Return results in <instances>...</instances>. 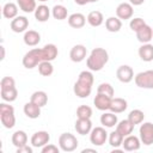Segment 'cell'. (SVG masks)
<instances>
[{
	"mask_svg": "<svg viewBox=\"0 0 153 153\" xmlns=\"http://www.w3.org/2000/svg\"><path fill=\"white\" fill-rule=\"evenodd\" d=\"M94 78L92 74V71H82L80 72L78 80L75 81L73 86V91L76 97L79 98H87L92 92V85H93Z\"/></svg>",
	"mask_w": 153,
	"mask_h": 153,
	"instance_id": "cell-1",
	"label": "cell"
},
{
	"mask_svg": "<svg viewBox=\"0 0 153 153\" xmlns=\"http://www.w3.org/2000/svg\"><path fill=\"white\" fill-rule=\"evenodd\" d=\"M109 61V54L104 48H94L90 53L86 65L90 71L92 72H99L103 69V67L108 63Z\"/></svg>",
	"mask_w": 153,
	"mask_h": 153,
	"instance_id": "cell-2",
	"label": "cell"
},
{
	"mask_svg": "<svg viewBox=\"0 0 153 153\" xmlns=\"http://www.w3.org/2000/svg\"><path fill=\"white\" fill-rule=\"evenodd\" d=\"M42 61H47V56L43 48H33L29 50L23 57V66L27 69L37 67Z\"/></svg>",
	"mask_w": 153,
	"mask_h": 153,
	"instance_id": "cell-3",
	"label": "cell"
},
{
	"mask_svg": "<svg viewBox=\"0 0 153 153\" xmlns=\"http://www.w3.org/2000/svg\"><path fill=\"white\" fill-rule=\"evenodd\" d=\"M0 121L2 126L7 129H11L16 124V116H14V108L10 104L1 103L0 104Z\"/></svg>",
	"mask_w": 153,
	"mask_h": 153,
	"instance_id": "cell-4",
	"label": "cell"
},
{
	"mask_svg": "<svg viewBox=\"0 0 153 153\" xmlns=\"http://www.w3.org/2000/svg\"><path fill=\"white\" fill-rule=\"evenodd\" d=\"M78 139L71 133H62L59 137V147L63 152H73L78 148Z\"/></svg>",
	"mask_w": 153,
	"mask_h": 153,
	"instance_id": "cell-5",
	"label": "cell"
},
{
	"mask_svg": "<svg viewBox=\"0 0 153 153\" xmlns=\"http://www.w3.org/2000/svg\"><path fill=\"white\" fill-rule=\"evenodd\" d=\"M134 81L137 87L151 90L153 88V69L140 72L134 76Z\"/></svg>",
	"mask_w": 153,
	"mask_h": 153,
	"instance_id": "cell-6",
	"label": "cell"
},
{
	"mask_svg": "<svg viewBox=\"0 0 153 153\" xmlns=\"http://www.w3.org/2000/svg\"><path fill=\"white\" fill-rule=\"evenodd\" d=\"M141 143L149 146L153 143V123L152 122H143L139 129Z\"/></svg>",
	"mask_w": 153,
	"mask_h": 153,
	"instance_id": "cell-7",
	"label": "cell"
},
{
	"mask_svg": "<svg viewBox=\"0 0 153 153\" xmlns=\"http://www.w3.org/2000/svg\"><path fill=\"white\" fill-rule=\"evenodd\" d=\"M106 140H108V133H106L105 128H103V127L92 128V130L90 133V141L92 145L103 146Z\"/></svg>",
	"mask_w": 153,
	"mask_h": 153,
	"instance_id": "cell-8",
	"label": "cell"
},
{
	"mask_svg": "<svg viewBox=\"0 0 153 153\" xmlns=\"http://www.w3.org/2000/svg\"><path fill=\"white\" fill-rule=\"evenodd\" d=\"M49 140H50V135L48 131L45 130H39V131H36L33 133V135L31 136V145L32 147H36V148H42L44 147L45 145L49 143Z\"/></svg>",
	"mask_w": 153,
	"mask_h": 153,
	"instance_id": "cell-9",
	"label": "cell"
},
{
	"mask_svg": "<svg viewBox=\"0 0 153 153\" xmlns=\"http://www.w3.org/2000/svg\"><path fill=\"white\" fill-rule=\"evenodd\" d=\"M116 76H117V79H118L121 82L128 84V82H130V81L134 79V71H133V68H131L130 66H128V65H122V66H120V67L117 68V71H116Z\"/></svg>",
	"mask_w": 153,
	"mask_h": 153,
	"instance_id": "cell-10",
	"label": "cell"
},
{
	"mask_svg": "<svg viewBox=\"0 0 153 153\" xmlns=\"http://www.w3.org/2000/svg\"><path fill=\"white\" fill-rule=\"evenodd\" d=\"M133 13H134V10L130 2H121L116 7V17L120 18L121 20L130 19L133 17Z\"/></svg>",
	"mask_w": 153,
	"mask_h": 153,
	"instance_id": "cell-11",
	"label": "cell"
},
{
	"mask_svg": "<svg viewBox=\"0 0 153 153\" xmlns=\"http://www.w3.org/2000/svg\"><path fill=\"white\" fill-rule=\"evenodd\" d=\"M27 27H29V19L24 16H17L11 20V30L13 32L20 33L26 31Z\"/></svg>",
	"mask_w": 153,
	"mask_h": 153,
	"instance_id": "cell-12",
	"label": "cell"
},
{
	"mask_svg": "<svg viewBox=\"0 0 153 153\" xmlns=\"http://www.w3.org/2000/svg\"><path fill=\"white\" fill-rule=\"evenodd\" d=\"M86 55H87V49L82 44L74 45L69 51V57L73 62H81L82 60H85Z\"/></svg>",
	"mask_w": 153,
	"mask_h": 153,
	"instance_id": "cell-13",
	"label": "cell"
},
{
	"mask_svg": "<svg viewBox=\"0 0 153 153\" xmlns=\"http://www.w3.org/2000/svg\"><path fill=\"white\" fill-rule=\"evenodd\" d=\"M122 146H123V149L124 151H128V152H133V151H137L140 149V146H141V140L135 136V135H128L123 139V142H122Z\"/></svg>",
	"mask_w": 153,
	"mask_h": 153,
	"instance_id": "cell-14",
	"label": "cell"
},
{
	"mask_svg": "<svg viewBox=\"0 0 153 153\" xmlns=\"http://www.w3.org/2000/svg\"><path fill=\"white\" fill-rule=\"evenodd\" d=\"M111 97L103 94V93H97V96L93 99V104L94 106L100 110V111H106L110 109V104H111Z\"/></svg>",
	"mask_w": 153,
	"mask_h": 153,
	"instance_id": "cell-15",
	"label": "cell"
},
{
	"mask_svg": "<svg viewBox=\"0 0 153 153\" xmlns=\"http://www.w3.org/2000/svg\"><path fill=\"white\" fill-rule=\"evenodd\" d=\"M75 130L78 134L80 135H86L90 134L92 130V122L91 118H78L75 121V126H74Z\"/></svg>",
	"mask_w": 153,
	"mask_h": 153,
	"instance_id": "cell-16",
	"label": "cell"
},
{
	"mask_svg": "<svg viewBox=\"0 0 153 153\" xmlns=\"http://www.w3.org/2000/svg\"><path fill=\"white\" fill-rule=\"evenodd\" d=\"M136 38L139 42H141L142 44L143 43H149L151 39H153V30L149 25H145L142 26L139 31H136Z\"/></svg>",
	"mask_w": 153,
	"mask_h": 153,
	"instance_id": "cell-17",
	"label": "cell"
},
{
	"mask_svg": "<svg viewBox=\"0 0 153 153\" xmlns=\"http://www.w3.org/2000/svg\"><path fill=\"white\" fill-rule=\"evenodd\" d=\"M139 56L142 61L145 62H151L153 61V44L151 43H143L139 48Z\"/></svg>",
	"mask_w": 153,
	"mask_h": 153,
	"instance_id": "cell-18",
	"label": "cell"
},
{
	"mask_svg": "<svg viewBox=\"0 0 153 153\" xmlns=\"http://www.w3.org/2000/svg\"><path fill=\"white\" fill-rule=\"evenodd\" d=\"M23 41L29 47H35L41 42V35L35 30H27L24 33Z\"/></svg>",
	"mask_w": 153,
	"mask_h": 153,
	"instance_id": "cell-19",
	"label": "cell"
},
{
	"mask_svg": "<svg viewBox=\"0 0 153 153\" xmlns=\"http://www.w3.org/2000/svg\"><path fill=\"white\" fill-rule=\"evenodd\" d=\"M134 127H135V126L127 118V120H122L121 122H118V123L116 124V130H117L123 137H126V136H128V135H130V134L133 133Z\"/></svg>",
	"mask_w": 153,
	"mask_h": 153,
	"instance_id": "cell-20",
	"label": "cell"
},
{
	"mask_svg": "<svg viewBox=\"0 0 153 153\" xmlns=\"http://www.w3.org/2000/svg\"><path fill=\"white\" fill-rule=\"evenodd\" d=\"M86 23V17L82 14V13H72L69 17H68V25L71 27H74V29H80L85 25Z\"/></svg>",
	"mask_w": 153,
	"mask_h": 153,
	"instance_id": "cell-21",
	"label": "cell"
},
{
	"mask_svg": "<svg viewBox=\"0 0 153 153\" xmlns=\"http://www.w3.org/2000/svg\"><path fill=\"white\" fill-rule=\"evenodd\" d=\"M128 108V103L126 99L123 98H114L111 99V104H110V111L115 112V114H121L123 111H126Z\"/></svg>",
	"mask_w": 153,
	"mask_h": 153,
	"instance_id": "cell-22",
	"label": "cell"
},
{
	"mask_svg": "<svg viewBox=\"0 0 153 153\" xmlns=\"http://www.w3.org/2000/svg\"><path fill=\"white\" fill-rule=\"evenodd\" d=\"M23 110H24V114H25L29 118H31V120L38 118L39 115H41V106L36 105V104L32 103V102L26 103V104L24 105V109H23Z\"/></svg>",
	"mask_w": 153,
	"mask_h": 153,
	"instance_id": "cell-23",
	"label": "cell"
},
{
	"mask_svg": "<svg viewBox=\"0 0 153 153\" xmlns=\"http://www.w3.org/2000/svg\"><path fill=\"white\" fill-rule=\"evenodd\" d=\"M118 123L117 121V116L115 115V112L110 111V112H104L100 116V124H103V127L105 128H112Z\"/></svg>",
	"mask_w": 153,
	"mask_h": 153,
	"instance_id": "cell-24",
	"label": "cell"
},
{
	"mask_svg": "<svg viewBox=\"0 0 153 153\" xmlns=\"http://www.w3.org/2000/svg\"><path fill=\"white\" fill-rule=\"evenodd\" d=\"M87 23L93 26V27H97V26H100L104 22V17H103V13L99 12V11H91L88 14H87V18H86Z\"/></svg>",
	"mask_w": 153,
	"mask_h": 153,
	"instance_id": "cell-25",
	"label": "cell"
},
{
	"mask_svg": "<svg viewBox=\"0 0 153 153\" xmlns=\"http://www.w3.org/2000/svg\"><path fill=\"white\" fill-rule=\"evenodd\" d=\"M12 143L13 146H16L17 148L19 147H23L27 143V135L24 130H17L12 134Z\"/></svg>",
	"mask_w": 153,
	"mask_h": 153,
	"instance_id": "cell-26",
	"label": "cell"
},
{
	"mask_svg": "<svg viewBox=\"0 0 153 153\" xmlns=\"http://www.w3.org/2000/svg\"><path fill=\"white\" fill-rule=\"evenodd\" d=\"M2 16L6 19H13L18 16V6L14 2H6L2 7Z\"/></svg>",
	"mask_w": 153,
	"mask_h": 153,
	"instance_id": "cell-27",
	"label": "cell"
},
{
	"mask_svg": "<svg viewBox=\"0 0 153 153\" xmlns=\"http://www.w3.org/2000/svg\"><path fill=\"white\" fill-rule=\"evenodd\" d=\"M49 17H50V10H49L48 6L39 5V6L36 7V10H35V18L38 22L44 23V22H47L49 19Z\"/></svg>",
	"mask_w": 153,
	"mask_h": 153,
	"instance_id": "cell-28",
	"label": "cell"
},
{
	"mask_svg": "<svg viewBox=\"0 0 153 153\" xmlns=\"http://www.w3.org/2000/svg\"><path fill=\"white\" fill-rule=\"evenodd\" d=\"M105 27L109 32H118L122 27V20L117 17H109L105 20Z\"/></svg>",
	"mask_w": 153,
	"mask_h": 153,
	"instance_id": "cell-29",
	"label": "cell"
},
{
	"mask_svg": "<svg viewBox=\"0 0 153 153\" xmlns=\"http://www.w3.org/2000/svg\"><path fill=\"white\" fill-rule=\"evenodd\" d=\"M30 102H32L36 105L42 108V106L47 105V103H48V94L44 91H36V92H33L31 94Z\"/></svg>",
	"mask_w": 153,
	"mask_h": 153,
	"instance_id": "cell-30",
	"label": "cell"
},
{
	"mask_svg": "<svg viewBox=\"0 0 153 153\" xmlns=\"http://www.w3.org/2000/svg\"><path fill=\"white\" fill-rule=\"evenodd\" d=\"M0 94H1V98L2 100L5 102H14L18 97V90L16 87H11V88H0Z\"/></svg>",
	"mask_w": 153,
	"mask_h": 153,
	"instance_id": "cell-31",
	"label": "cell"
},
{
	"mask_svg": "<svg viewBox=\"0 0 153 153\" xmlns=\"http://www.w3.org/2000/svg\"><path fill=\"white\" fill-rule=\"evenodd\" d=\"M17 4H18V7L25 13L35 12V10L37 7L36 0H17Z\"/></svg>",
	"mask_w": 153,
	"mask_h": 153,
	"instance_id": "cell-32",
	"label": "cell"
},
{
	"mask_svg": "<svg viewBox=\"0 0 153 153\" xmlns=\"http://www.w3.org/2000/svg\"><path fill=\"white\" fill-rule=\"evenodd\" d=\"M143 118H145V114H143V111L140 110V109H134V110H131V111L129 112V115H128V120H129L134 126L142 123V122H143Z\"/></svg>",
	"mask_w": 153,
	"mask_h": 153,
	"instance_id": "cell-33",
	"label": "cell"
},
{
	"mask_svg": "<svg viewBox=\"0 0 153 153\" xmlns=\"http://www.w3.org/2000/svg\"><path fill=\"white\" fill-rule=\"evenodd\" d=\"M51 14L55 19L57 20H63L67 18V14H68V10L63 6V5H55L51 10Z\"/></svg>",
	"mask_w": 153,
	"mask_h": 153,
	"instance_id": "cell-34",
	"label": "cell"
},
{
	"mask_svg": "<svg viewBox=\"0 0 153 153\" xmlns=\"http://www.w3.org/2000/svg\"><path fill=\"white\" fill-rule=\"evenodd\" d=\"M43 49H44V53H45V56H47V61H54L59 55L57 47L55 44H53V43L45 44L43 47Z\"/></svg>",
	"mask_w": 153,
	"mask_h": 153,
	"instance_id": "cell-35",
	"label": "cell"
},
{
	"mask_svg": "<svg viewBox=\"0 0 153 153\" xmlns=\"http://www.w3.org/2000/svg\"><path fill=\"white\" fill-rule=\"evenodd\" d=\"M54 72V67L51 65V61H42L38 65V73L43 76H49Z\"/></svg>",
	"mask_w": 153,
	"mask_h": 153,
	"instance_id": "cell-36",
	"label": "cell"
},
{
	"mask_svg": "<svg viewBox=\"0 0 153 153\" xmlns=\"http://www.w3.org/2000/svg\"><path fill=\"white\" fill-rule=\"evenodd\" d=\"M123 136L117 131V130H115V131H111L110 134H109V137H108V140H109V143H110V146L111 147H115V148H117V147H120V146H122V142H123Z\"/></svg>",
	"mask_w": 153,
	"mask_h": 153,
	"instance_id": "cell-37",
	"label": "cell"
},
{
	"mask_svg": "<svg viewBox=\"0 0 153 153\" xmlns=\"http://www.w3.org/2000/svg\"><path fill=\"white\" fill-rule=\"evenodd\" d=\"M97 93H103V94H106V96H109V97L112 98L114 94H115V90L111 86V84H109V82H102L97 87Z\"/></svg>",
	"mask_w": 153,
	"mask_h": 153,
	"instance_id": "cell-38",
	"label": "cell"
},
{
	"mask_svg": "<svg viewBox=\"0 0 153 153\" xmlns=\"http://www.w3.org/2000/svg\"><path fill=\"white\" fill-rule=\"evenodd\" d=\"M76 116L78 118H91L92 109L88 105H80L76 109Z\"/></svg>",
	"mask_w": 153,
	"mask_h": 153,
	"instance_id": "cell-39",
	"label": "cell"
},
{
	"mask_svg": "<svg viewBox=\"0 0 153 153\" xmlns=\"http://www.w3.org/2000/svg\"><path fill=\"white\" fill-rule=\"evenodd\" d=\"M146 25V22L142 19V18H134V19H131L130 20V23H129V26H130V29L134 31V32H136V31H139L142 26H145Z\"/></svg>",
	"mask_w": 153,
	"mask_h": 153,
	"instance_id": "cell-40",
	"label": "cell"
},
{
	"mask_svg": "<svg viewBox=\"0 0 153 153\" xmlns=\"http://www.w3.org/2000/svg\"><path fill=\"white\" fill-rule=\"evenodd\" d=\"M16 87V81L12 76H4L0 81V88H11Z\"/></svg>",
	"mask_w": 153,
	"mask_h": 153,
	"instance_id": "cell-41",
	"label": "cell"
},
{
	"mask_svg": "<svg viewBox=\"0 0 153 153\" xmlns=\"http://www.w3.org/2000/svg\"><path fill=\"white\" fill-rule=\"evenodd\" d=\"M41 152L42 153H59L60 152V148L53 143H48L45 145L44 147L41 148Z\"/></svg>",
	"mask_w": 153,
	"mask_h": 153,
	"instance_id": "cell-42",
	"label": "cell"
},
{
	"mask_svg": "<svg viewBox=\"0 0 153 153\" xmlns=\"http://www.w3.org/2000/svg\"><path fill=\"white\" fill-rule=\"evenodd\" d=\"M17 153H32V147L25 145V146H23V147L17 148Z\"/></svg>",
	"mask_w": 153,
	"mask_h": 153,
	"instance_id": "cell-43",
	"label": "cell"
},
{
	"mask_svg": "<svg viewBox=\"0 0 153 153\" xmlns=\"http://www.w3.org/2000/svg\"><path fill=\"white\" fill-rule=\"evenodd\" d=\"M129 2L133 5V6H140L145 2V0H129Z\"/></svg>",
	"mask_w": 153,
	"mask_h": 153,
	"instance_id": "cell-44",
	"label": "cell"
},
{
	"mask_svg": "<svg viewBox=\"0 0 153 153\" xmlns=\"http://www.w3.org/2000/svg\"><path fill=\"white\" fill-rule=\"evenodd\" d=\"M74 2H75L76 5H80V6H82V5H86V4H88V2H90V0H74Z\"/></svg>",
	"mask_w": 153,
	"mask_h": 153,
	"instance_id": "cell-45",
	"label": "cell"
},
{
	"mask_svg": "<svg viewBox=\"0 0 153 153\" xmlns=\"http://www.w3.org/2000/svg\"><path fill=\"white\" fill-rule=\"evenodd\" d=\"M0 49H1V57H0V59H1V60H4V59H5V48L1 45V47H0Z\"/></svg>",
	"mask_w": 153,
	"mask_h": 153,
	"instance_id": "cell-46",
	"label": "cell"
},
{
	"mask_svg": "<svg viewBox=\"0 0 153 153\" xmlns=\"http://www.w3.org/2000/svg\"><path fill=\"white\" fill-rule=\"evenodd\" d=\"M82 153H86V152H92V153H96V149H91V148H85L81 151Z\"/></svg>",
	"mask_w": 153,
	"mask_h": 153,
	"instance_id": "cell-47",
	"label": "cell"
},
{
	"mask_svg": "<svg viewBox=\"0 0 153 153\" xmlns=\"http://www.w3.org/2000/svg\"><path fill=\"white\" fill-rule=\"evenodd\" d=\"M98 0H90V2H97Z\"/></svg>",
	"mask_w": 153,
	"mask_h": 153,
	"instance_id": "cell-48",
	"label": "cell"
},
{
	"mask_svg": "<svg viewBox=\"0 0 153 153\" xmlns=\"http://www.w3.org/2000/svg\"><path fill=\"white\" fill-rule=\"evenodd\" d=\"M38 1H41V2H45V1H48V0H38Z\"/></svg>",
	"mask_w": 153,
	"mask_h": 153,
	"instance_id": "cell-49",
	"label": "cell"
},
{
	"mask_svg": "<svg viewBox=\"0 0 153 153\" xmlns=\"http://www.w3.org/2000/svg\"><path fill=\"white\" fill-rule=\"evenodd\" d=\"M152 30H153V27H152Z\"/></svg>",
	"mask_w": 153,
	"mask_h": 153,
	"instance_id": "cell-50",
	"label": "cell"
}]
</instances>
